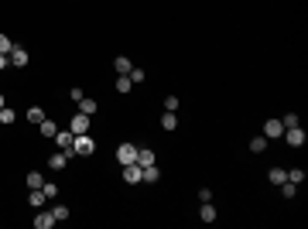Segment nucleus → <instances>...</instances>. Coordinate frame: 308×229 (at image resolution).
Instances as JSON below:
<instances>
[{
  "label": "nucleus",
  "instance_id": "1",
  "mask_svg": "<svg viewBox=\"0 0 308 229\" xmlns=\"http://www.w3.org/2000/svg\"><path fill=\"white\" fill-rule=\"evenodd\" d=\"M72 151L82 154V157H89V154L96 151V144H92V137H86V134H76V141H72Z\"/></svg>",
  "mask_w": 308,
  "mask_h": 229
},
{
  "label": "nucleus",
  "instance_id": "2",
  "mask_svg": "<svg viewBox=\"0 0 308 229\" xmlns=\"http://www.w3.org/2000/svg\"><path fill=\"white\" fill-rule=\"evenodd\" d=\"M72 141H76V134H72V130H59V134H55V144H59V151L62 154H69V157H72Z\"/></svg>",
  "mask_w": 308,
  "mask_h": 229
},
{
  "label": "nucleus",
  "instance_id": "3",
  "mask_svg": "<svg viewBox=\"0 0 308 229\" xmlns=\"http://www.w3.org/2000/svg\"><path fill=\"white\" fill-rule=\"evenodd\" d=\"M281 137H284V141H288L291 147H302V144L308 141V137H305V130H302V127H288V130H284Z\"/></svg>",
  "mask_w": 308,
  "mask_h": 229
},
{
  "label": "nucleus",
  "instance_id": "4",
  "mask_svg": "<svg viewBox=\"0 0 308 229\" xmlns=\"http://www.w3.org/2000/svg\"><path fill=\"white\" fill-rule=\"evenodd\" d=\"M117 161H120V164H134V161H137V147H134V144H120V147H117Z\"/></svg>",
  "mask_w": 308,
  "mask_h": 229
},
{
  "label": "nucleus",
  "instance_id": "5",
  "mask_svg": "<svg viewBox=\"0 0 308 229\" xmlns=\"http://www.w3.org/2000/svg\"><path fill=\"white\" fill-rule=\"evenodd\" d=\"M69 130H72V134H89V116H86V113H76V116L69 120Z\"/></svg>",
  "mask_w": 308,
  "mask_h": 229
},
{
  "label": "nucleus",
  "instance_id": "6",
  "mask_svg": "<svg viewBox=\"0 0 308 229\" xmlns=\"http://www.w3.org/2000/svg\"><path fill=\"white\" fill-rule=\"evenodd\" d=\"M123 181L127 185H141V164L134 161V164H123Z\"/></svg>",
  "mask_w": 308,
  "mask_h": 229
},
{
  "label": "nucleus",
  "instance_id": "7",
  "mask_svg": "<svg viewBox=\"0 0 308 229\" xmlns=\"http://www.w3.org/2000/svg\"><path fill=\"white\" fill-rule=\"evenodd\" d=\"M7 58H10V65H17V69H24V65H28V52H24V48H17V45L7 52Z\"/></svg>",
  "mask_w": 308,
  "mask_h": 229
},
{
  "label": "nucleus",
  "instance_id": "8",
  "mask_svg": "<svg viewBox=\"0 0 308 229\" xmlns=\"http://www.w3.org/2000/svg\"><path fill=\"white\" fill-rule=\"evenodd\" d=\"M281 134H284V123H281V120H267V123H264V137H267V141H271V137H281Z\"/></svg>",
  "mask_w": 308,
  "mask_h": 229
},
{
  "label": "nucleus",
  "instance_id": "9",
  "mask_svg": "<svg viewBox=\"0 0 308 229\" xmlns=\"http://www.w3.org/2000/svg\"><path fill=\"white\" fill-rule=\"evenodd\" d=\"M28 202H31V209H41V205L48 202V195H45L41 188H31V195H28Z\"/></svg>",
  "mask_w": 308,
  "mask_h": 229
},
{
  "label": "nucleus",
  "instance_id": "10",
  "mask_svg": "<svg viewBox=\"0 0 308 229\" xmlns=\"http://www.w3.org/2000/svg\"><path fill=\"white\" fill-rule=\"evenodd\" d=\"M216 216H219V212H216V205H213V202H202L199 219H202V223H216Z\"/></svg>",
  "mask_w": 308,
  "mask_h": 229
},
{
  "label": "nucleus",
  "instance_id": "11",
  "mask_svg": "<svg viewBox=\"0 0 308 229\" xmlns=\"http://www.w3.org/2000/svg\"><path fill=\"white\" fill-rule=\"evenodd\" d=\"M34 226L38 229H52L55 226V216H52V212H38V216H34Z\"/></svg>",
  "mask_w": 308,
  "mask_h": 229
},
{
  "label": "nucleus",
  "instance_id": "12",
  "mask_svg": "<svg viewBox=\"0 0 308 229\" xmlns=\"http://www.w3.org/2000/svg\"><path fill=\"white\" fill-rule=\"evenodd\" d=\"M96 110H99V106H96V99H89V96H82V99H79V113H86V116H92Z\"/></svg>",
  "mask_w": 308,
  "mask_h": 229
},
{
  "label": "nucleus",
  "instance_id": "13",
  "mask_svg": "<svg viewBox=\"0 0 308 229\" xmlns=\"http://www.w3.org/2000/svg\"><path fill=\"white\" fill-rule=\"evenodd\" d=\"M175 127H178V116H175L171 110H164V113H161V130H175Z\"/></svg>",
  "mask_w": 308,
  "mask_h": 229
},
{
  "label": "nucleus",
  "instance_id": "14",
  "mask_svg": "<svg viewBox=\"0 0 308 229\" xmlns=\"http://www.w3.org/2000/svg\"><path fill=\"white\" fill-rule=\"evenodd\" d=\"M284 178H288V171H284V168H271V171H267V181H271L274 188H277V185H281Z\"/></svg>",
  "mask_w": 308,
  "mask_h": 229
},
{
  "label": "nucleus",
  "instance_id": "15",
  "mask_svg": "<svg viewBox=\"0 0 308 229\" xmlns=\"http://www.w3.org/2000/svg\"><path fill=\"white\" fill-rule=\"evenodd\" d=\"M277 192H281V195H284V199H295V195H298V185H295V181H288V178H284V181H281V185H277Z\"/></svg>",
  "mask_w": 308,
  "mask_h": 229
},
{
  "label": "nucleus",
  "instance_id": "16",
  "mask_svg": "<svg viewBox=\"0 0 308 229\" xmlns=\"http://www.w3.org/2000/svg\"><path fill=\"white\" fill-rule=\"evenodd\" d=\"M65 164H69V154H52V157H48V168H55V171H62V168H65Z\"/></svg>",
  "mask_w": 308,
  "mask_h": 229
},
{
  "label": "nucleus",
  "instance_id": "17",
  "mask_svg": "<svg viewBox=\"0 0 308 229\" xmlns=\"http://www.w3.org/2000/svg\"><path fill=\"white\" fill-rule=\"evenodd\" d=\"M113 69H117V72H120V76H130V69H134V62H130V58H123V55H120V58H117V62H113Z\"/></svg>",
  "mask_w": 308,
  "mask_h": 229
},
{
  "label": "nucleus",
  "instance_id": "18",
  "mask_svg": "<svg viewBox=\"0 0 308 229\" xmlns=\"http://www.w3.org/2000/svg\"><path fill=\"white\" fill-rule=\"evenodd\" d=\"M137 164H141V168H148V164H154V151H148V147H141V151H137Z\"/></svg>",
  "mask_w": 308,
  "mask_h": 229
},
{
  "label": "nucleus",
  "instance_id": "19",
  "mask_svg": "<svg viewBox=\"0 0 308 229\" xmlns=\"http://www.w3.org/2000/svg\"><path fill=\"white\" fill-rule=\"evenodd\" d=\"M267 151V137H253L250 141V154H264Z\"/></svg>",
  "mask_w": 308,
  "mask_h": 229
},
{
  "label": "nucleus",
  "instance_id": "20",
  "mask_svg": "<svg viewBox=\"0 0 308 229\" xmlns=\"http://www.w3.org/2000/svg\"><path fill=\"white\" fill-rule=\"evenodd\" d=\"M28 120H31V123H41V120H45V110H41V106H31V110H28Z\"/></svg>",
  "mask_w": 308,
  "mask_h": 229
},
{
  "label": "nucleus",
  "instance_id": "21",
  "mask_svg": "<svg viewBox=\"0 0 308 229\" xmlns=\"http://www.w3.org/2000/svg\"><path fill=\"white\" fill-rule=\"evenodd\" d=\"M41 171H28V188H41Z\"/></svg>",
  "mask_w": 308,
  "mask_h": 229
},
{
  "label": "nucleus",
  "instance_id": "22",
  "mask_svg": "<svg viewBox=\"0 0 308 229\" xmlns=\"http://www.w3.org/2000/svg\"><path fill=\"white\" fill-rule=\"evenodd\" d=\"M14 120H17V116H14V110H7V106H0V123H3V127H10Z\"/></svg>",
  "mask_w": 308,
  "mask_h": 229
},
{
  "label": "nucleus",
  "instance_id": "23",
  "mask_svg": "<svg viewBox=\"0 0 308 229\" xmlns=\"http://www.w3.org/2000/svg\"><path fill=\"white\" fill-rule=\"evenodd\" d=\"M130 89H134L130 76H120V79H117V92H130Z\"/></svg>",
  "mask_w": 308,
  "mask_h": 229
},
{
  "label": "nucleus",
  "instance_id": "24",
  "mask_svg": "<svg viewBox=\"0 0 308 229\" xmlns=\"http://www.w3.org/2000/svg\"><path fill=\"white\" fill-rule=\"evenodd\" d=\"M38 127H41V134H45V137H55V134H59V130H55V123H52V120H41V123H38Z\"/></svg>",
  "mask_w": 308,
  "mask_h": 229
},
{
  "label": "nucleus",
  "instance_id": "25",
  "mask_svg": "<svg viewBox=\"0 0 308 229\" xmlns=\"http://www.w3.org/2000/svg\"><path fill=\"white\" fill-rule=\"evenodd\" d=\"M288 181L302 185V181H305V171H302V168H291V171H288Z\"/></svg>",
  "mask_w": 308,
  "mask_h": 229
},
{
  "label": "nucleus",
  "instance_id": "26",
  "mask_svg": "<svg viewBox=\"0 0 308 229\" xmlns=\"http://www.w3.org/2000/svg\"><path fill=\"white\" fill-rule=\"evenodd\" d=\"M52 216H55V223L69 219V205H55V209H52Z\"/></svg>",
  "mask_w": 308,
  "mask_h": 229
},
{
  "label": "nucleus",
  "instance_id": "27",
  "mask_svg": "<svg viewBox=\"0 0 308 229\" xmlns=\"http://www.w3.org/2000/svg\"><path fill=\"white\" fill-rule=\"evenodd\" d=\"M281 123H284V130H288V127H298V113H284Z\"/></svg>",
  "mask_w": 308,
  "mask_h": 229
},
{
  "label": "nucleus",
  "instance_id": "28",
  "mask_svg": "<svg viewBox=\"0 0 308 229\" xmlns=\"http://www.w3.org/2000/svg\"><path fill=\"white\" fill-rule=\"evenodd\" d=\"M10 48H14V41H10V38H7V34H0V55H7V52H10Z\"/></svg>",
  "mask_w": 308,
  "mask_h": 229
},
{
  "label": "nucleus",
  "instance_id": "29",
  "mask_svg": "<svg viewBox=\"0 0 308 229\" xmlns=\"http://www.w3.org/2000/svg\"><path fill=\"white\" fill-rule=\"evenodd\" d=\"M164 110H171V113H175V110H178V96H168V99H164Z\"/></svg>",
  "mask_w": 308,
  "mask_h": 229
},
{
  "label": "nucleus",
  "instance_id": "30",
  "mask_svg": "<svg viewBox=\"0 0 308 229\" xmlns=\"http://www.w3.org/2000/svg\"><path fill=\"white\" fill-rule=\"evenodd\" d=\"M130 82H144V69H130Z\"/></svg>",
  "mask_w": 308,
  "mask_h": 229
},
{
  "label": "nucleus",
  "instance_id": "31",
  "mask_svg": "<svg viewBox=\"0 0 308 229\" xmlns=\"http://www.w3.org/2000/svg\"><path fill=\"white\" fill-rule=\"evenodd\" d=\"M41 192H45L48 199H55V195H59V188H55V185H41Z\"/></svg>",
  "mask_w": 308,
  "mask_h": 229
},
{
  "label": "nucleus",
  "instance_id": "32",
  "mask_svg": "<svg viewBox=\"0 0 308 229\" xmlns=\"http://www.w3.org/2000/svg\"><path fill=\"white\" fill-rule=\"evenodd\" d=\"M199 199L202 202H213V188H199Z\"/></svg>",
  "mask_w": 308,
  "mask_h": 229
},
{
  "label": "nucleus",
  "instance_id": "33",
  "mask_svg": "<svg viewBox=\"0 0 308 229\" xmlns=\"http://www.w3.org/2000/svg\"><path fill=\"white\" fill-rule=\"evenodd\" d=\"M7 65H10V58H7V55H0V72H3Z\"/></svg>",
  "mask_w": 308,
  "mask_h": 229
},
{
  "label": "nucleus",
  "instance_id": "34",
  "mask_svg": "<svg viewBox=\"0 0 308 229\" xmlns=\"http://www.w3.org/2000/svg\"><path fill=\"white\" fill-rule=\"evenodd\" d=\"M0 106H3V92H0Z\"/></svg>",
  "mask_w": 308,
  "mask_h": 229
}]
</instances>
